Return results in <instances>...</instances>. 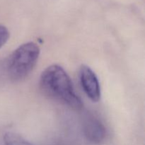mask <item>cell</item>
<instances>
[{
    "mask_svg": "<svg viewBox=\"0 0 145 145\" xmlns=\"http://www.w3.org/2000/svg\"><path fill=\"white\" fill-rule=\"evenodd\" d=\"M40 86L45 95L74 110L82 108V100L76 94L66 71L58 65L48 67L41 74Z\"/></svg>",
    "mask_w": 145,
    "mask_h": 145,
    "instance_id": "1",
    "label": "cell"
},
{
    "mask_svg": "<svg viewBox=\"0 0 145 145\" xmlns=\"http://www.w3.org/2000/svg\"><path fill=\"white\" fill-rule=\"evenodd\" d=\"M40 52L39 46L34 42L18 46L10 55L7 63V72L11 79L18 82L25 79L36 65Z\"/></svg>",
    "mask_w": 145,
    "mask_h": 145,
    "instance_id": "2",
    "label": "cell"
},
{
    "mask_svg": "<svg viewBox=\"0 0 145 145\" xmlns=\"http://www.w3.org/2000/svg\"><path fill=\"white\" fill-rule=\"evenodd\" d=\"M79 80L84 91L93 102L101 99V86L95 72L89 66L82 65L79 69Z\"/></svg>",
    "mask_w": 145,
    "mask_h": 145,
    "instance_id": "3",
    "label": "cell"
},
{
    "mask_svg": "<svg viewBox=\"0 0 145 145\" xmlns=\"http://www.w3.org/2000/svg\"><path fill=\"white\" fill-rule=\"evenodd\" d=\"M83 133L90 143L99 144L105 141L107 135L106 127L101 120L92 114L86 116L83 121Z\"/></svg>",
    "mask_w": 145,
    "mask_h": 145,
    "instance_id": "4",
    "label": "cell"
},
{
    "mask_svg": "<svg viewBox=\"0 0 145 145\" xmlns=\"http://www.w3.org/2000/svg\"><path fill=\"white\" fill-rule=\"evenodd\" d=\"M5 145H33L16 133L8 132L4 136Z\"/></svg>",
    "mask_w": 145,
    "mask_h": 145,
    "instance_id": "5",
    "label": "cell"
},
{
    "mask_svg": "<svg viewBox=\"0 0 145 145\" xmlns=\"http://www.w3.org/2000/svg\"><path fill=\"white\" fill-rule=\"evenodd\" d=\"M10 33L8 30L4 25L0 24V48H2L9 39Z\"/></svg>",
    "mask_w": 145,
    "mask_h": 145,
    "instance_id": "6",
    "label": "cell"
}]
</instances>
